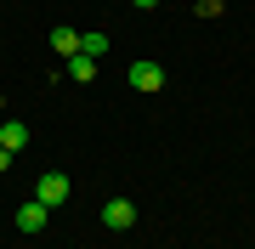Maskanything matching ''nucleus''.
I'll use <instances>...</instances> for the list:
<instances>
[{
  "mask_svg": "<svg viewBox=\"0 0 255 249\" xmlns=\"http://www.w3.org/2000/svg\"><path fill=\"white\" fill-rule=\"evenodd\" d=\"M130 85H136V91H159L164 85V68L153 63V57H136V63H130V74H125Z\"/></svg>",
  "mask_w": 255,
  "mask_h": 249,
  "instance_id": "f03ea898",
  "label": "nucleus"
},
{
  "mask_svg": "<svg viewBox=\"0 0 255 249\" xmlns=\"http://www.w3.org/2000/svg\"><path fill=\"white\" fill-rule=\"evenodd\" d=\"M11 159H17V153H6V148H0V170H11Z\"/></svg>",
  "mask_w": 255,
  "mask_h": 249,
  "instance_id": "1a4fd4ad",
  "label": "nucleus"
},
{
  "mask_svg": "<svg viewBox=\"0 0 255 249\" xmlns=\"http://www.w3.org/2000/svg\"><path fill=\"white\" fill-rule=\"evenodd\" d=\"M0 148H6V153H23V148H28V125L6 119V125H0Z\"/></svg>",
  "mask_w": 255,
  "mask_h": 249,
  "instance_id": "39448f33",
  "label": "nucleus"
},
{
  "mask_svg": "<svg viewBox=\"0 0 255 249\" xmlns=\"http://www.w3.org/2000/svg\"><path fill=\"white\" fill-rule=\"evenodd\" d=\"M102 221H108L114 232L136 227V204H130V198H108V204H102Z\"/></svg>",
  "mask_w": 255,
  "mask_h": 249,
  "instance_id": "7ed1b4c3",
  "label": "nucleus"
},
{
  "mask_svg": "<svg viewBox=\"0 0 255 249\" xmlns=\"http://www.w3.org/2000/svg\"><path fill=\"white\" fill-rule=\"evenodd\" d=\"M68 80H85V85H91V80H97V57L74 51V57H68Z\"/></svg>",
  "mask_w": 255,
  "mask_h": 249,
  "instance_id": "423d86ee",
  "label": "nucleus"
},
{
  "mask_svg": "<svg viewBox=\"0 0 255 249\" xmlns=\"http://www.w3.org/2000/svg\"><path fill=\"white\" fill-rule=\"evenodd\" d=\"M68 193H74V181L63 170H40V181H34V198L46 204V210H57V204H68Z\"/></svg>",
  "mask_w": 255,
  "mask_h": 249,
  "instance_id": "f257e3e1",
  "label": "nucleus"
},
{
  "mask_svg": "<svg viewBox=\"0 0 255 249\" xmlns=\"http://www.w3.org/2000/svg\"><path fill=\"white\" fill-rule=\"evenodd\" d=\"M130 6H136V11H147V6H159V0H130Z\"/></svg>",
  "mask_w": 255,
  "mask_h": 249,
  "instance_id": "9d476101",
  "label": "nucleus"
},
{
  "mask_svg": "<svg viewBox=\"0 0 255 249\" xmlns=\"http://www.w3.org/2000/svg\"><path fill=\"white\" fill-rule=\"evenodd\" d=\"M80 51L85 57H102V51H108V34H80Z\"/></svg>",
  "mask_w": 255,
  "mask_h": 249,
  "instance_id": "6e6552de",
  "label": "nucleus"
},
{
  "mask_svg": "<svg viewBox=\"0 0 255 249\" xmlns=\"http://www.w3.org/2000/svg\"><path fill=\"white\" fill-rule=\"evenodd\" d=\"M46 215H51L46 204H40V198H28L23 210H17V227H23V232H46Z\"/></svg>",
  "mask_w": 255,
  "mask_h": 249,
  "instance_id": "20e7f679",
  "label": "nucleus"
},
{
  "mask_svg": "<svg viewBox=\"0 0 255 249\" xmlns=\"http://www.w3.org/2000/svg\"><path fill=\"white\" fill-rule=\"evenodd\" d=\"M51 46L63 57H74V51H80V28H51Z\"/></svg>",
  "mask_w": 255,
  "mask_h": 249,
  "instance_id": "0eeeda50",
  "label": "nucleus"
}]
</instances>
